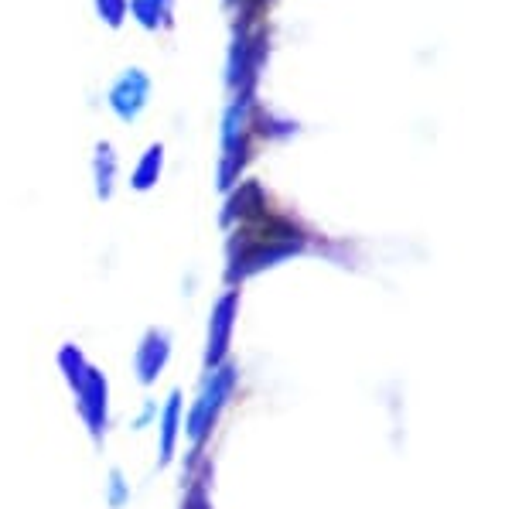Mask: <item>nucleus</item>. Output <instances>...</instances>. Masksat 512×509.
Here are the masks:
<instances>
[{
    "mask_svg": "<svg viewBox=\"0 0 512 509\" xmlns=\"http://www.w3.org/2000/svg\"><path fill=\"white\" fill-rule=\"evenodd\" d=\"M130 18L144 31H168L175 24V0H130Z\"/></svg>",
    "mask_w": 512,
    "mask_h": 509,
    "instance_id": "6",
    "label": "nucleus"
},
{
    "mask_svg": "<svg viewBox=\"0 0 512 509\" xmlns=\"http://www.w3.org/2000/svg\"><path fill=\"white\" fill-rule=\"evenodd\" d=\"M93 7H96V18L113 31H120L123 21L130 18V0H93Z\"/></svg>",
    "mask_w": 512,
    "mask_h": 509,
    "instance_id": "9",
    "label": "nucleus"
},
{
    "mask_svg": "<svg viewBox=\"0 0 512 509\" xmlns=\"http://www.w3.org/2000/svg\"><path fill=\"white\" fill-rule=\"evenodd\" d=\"M164 175V144H147L130 171V188L134 192H151Z\"/></svg>",
    "mask_w": 512,
    "mask_h": 509,
    "instance_id": "5",
    "label": "nucleus"
},
{
    "mask_svg": "<svg viewBox=\"0 0 512 509\" xmlns=\"http://www.w3.org/2000/svg\"><path fill=\"white\" fill-rule=\"evenodd\" d=\"M89 171H93V188L99 199H110L113 188H117V178H120V154L117 147L110 141H99L93 147V164H89Z\"/></svg>",
    "mask_w": 512,
    "mask_h": 509,
    "instance_id": "4",
    "label": "nucleus"
},
{
    "mask_svg": "<svg viewBox=\"0 0 512 509\" xmlns=\"http://www.w3.org/2000/svg\"><path fill=\"white\" fill-rule=\"evenodd\" d=\"M229 322H233V298H226L212 318V346H209V359H222V349H226L229 339Z\"/></svg>",
    "mask_w": 512,
    "mask_h": 509,
    "instance_id": "8",
    "label": "nucleus"
},
{
    "mask_svg": "<svg viewBox=\"0 0 512 509\" xmlns=\"http://www.w3.org/2000/svg\"><path fill=\"white\" fill-rule=\"evenodd\" d=\"M151 93H154L151 72L140 69V65H127V69L110 82V89H106V106H110V113L117 120L134 123L140 113L147 110V103H151Z\"/></svg>",
    "mask_w": 512,
    "mask_h": 509,
    "instance_id": "2",
    "label": "nucleus"
},
{
    "mask_svg": "<svg viewBox=\"0 0 512 509\" xmlns=\"http://www.w3.org/2000/svg\"><path fill=\"white\" fill-rule=\"evenodd\" d=\"M246 154H250V110L246 100L233 103L222 120V168H219V188L226 192L236 182V175L243 171Z\"/></svg>",
    "mask_w": 512,
    "mask_h": 509,
    "instance_id": "1",
    "label": "nucleus"
},
{
    "mask_svg": "<svg viewBox=\"0 0 512 509\" xmlns=\"http://www.w3.org/2000/svg\"><path fill=\"white\" fill-rule=\"evenodd\" d=\"M229 4H243L246 11H256V7H263L267 0H229Z\"/></svg>",
    "mask_w": 512,
    "mask_h": 509,
    "instance_id": "10",
    "label": "nucleus"
},
{
    "mask_svg": "<svg viewBox=\"0 0 512 509\" xmlns=\"http://www.w3.org/2000/svg\"><path fill=\"white\" fill-rule=\"evenodd\" d=\"M168 349H171V342L164 332L147 335L144 346H140V376H144V380H154V376L161 373L164 359H168Z\"/></svg>",
    "mask_w": 512,
    "mask_h": 509,
    "instance_id": "7",
    "label": "nucleus"
},
{
    "mask_svg": "<svg viewBox=\"0 0 512 509\" xmlns=\"http://www.w3.org/2000/svg\"><path fill=\"white\" fill-rule=\"evenodd\" d=\"M260 212H267V195H263L260 182H243L229 192L226 205H222V226L250 223Z\"/></svg>",
    "mask_w": 512,
    "mask_h": 509,
    "instance_id": "3",
    "label": "nucleus"
}]
</instances>
